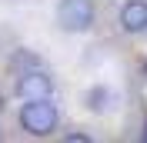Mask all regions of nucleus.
<instances>
[{
  "label": "nucleus",
  "instance_id": "f257e3e1",
  "mask_svg": "<svg viewBox=\"0 0 147 143\" xmlns=\"http://www.w3.org/2000/svg\"><path fill=\"white\" fill-rule=\"evenodd\" d=\"M20 126L30 136H47L57 130V107L50 103V97L44 100H27L20 110Z\"/></svg>",
  "mask_w": 147,
  "mask_h": 143
},
{
  "label": "nucleus",
  "instance_id": "f03ea898",
  "mask_svg": "<svg viewBox=\"0 0 147 143\" xmlns=\"http://www.w3.org/2000/svg\"><path fill=\"white\" fill-rule=\"evenodd\" d=\"M57 23L67 33H84L94 23V0H60Z\"/></svg>",
  "mask_w": 147,
  "mask_h": 143
},
{
  "label": "nucleus",
  "instance_id": "7ed1b4c3",
  "mask_svg": "<svg viewBox=\"0 0 147 143\" xmlns=\"http://www.w3.org/2000/svg\"><path fill=\"white\" fill-rule=\"evenodd\" d=\"M50 93H54V80L44 70H27L17 80V97H24V100H44Z\"/></svg>",
  "mask_w": 147,
  "mask_h": 143
},
{
  "label": "nucleus",
  "instance_id": "20e7f679",
  "mask_svg": "<svg viewBox=\"0 0 147 143\" xmlns=\"http://www.w3.org/2000/svg\"><path fill=\"white\" fill-rule=\"evenodd\" d=\"M120 27L127 33H144L147 30V0H127L120 7Z\"/></svg>",
  "mask_w": 147,
  "mask_h": 143
},
{
  "label": "nucleus",
  "instance_id": "39448f33",
  "mask_svg": "<svg viewBox=\"0 0 147 143\" xmlns=\"http://www.w3.org/2000/svg\"><path fill=\"white\" fill-rule=\"evenodd\" d=\"M107 100H110V90L94 87L90 93H87V107H90V110H107Z\"/></svg>",
  "mask_w": 147,
  "mask_h": 143
},
{
  "label": "nucleus",
  "instance_id": "423d86ee",
  "mask_svg": "<svg viewBox=\"0 0 147 143\" xmlns=\"http://www.w3.org/2000/svg\"><path fill=\"white\" fill-rule=\"evenodd\" d=\"M67 140H70V143H87L90 136H84V133H67Z\"/></svg>",
  "mask_w": 147,
  "mask_h": 143
},
{
  "label": "nucleus",
  "instance_id": "0eeeda50",
  "mask_svg": "<svg viewBox=\"0 0 147 143\" xmlns=\"http://www.w3.org/2000/svg\"><path fill=\"white\" fill-rule=\"evenodd\" d=\"M140 140H144V143H147V123H144V133H140Z\"/></svg>",
  "mask_w": 147,
  "mask_h": 143
}]
</instances>
